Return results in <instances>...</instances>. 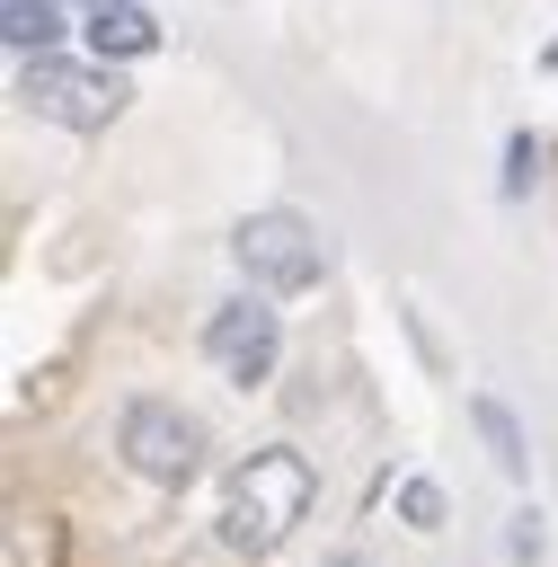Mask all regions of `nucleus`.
Wrapping results in <instances>:
<instances>
[{"instance_id": "1", "label": "nucleus", "mask_w": 558, "mask_h": 567, "mask_svg": "<svg viewBox=\"0 0 558 567\" xmlns=\"http://www.w3.org/2000/svg\"><path fill=\"white\" fill-rule=\"evenodd\" d=\"M310 496H319V478H310V461H301L292 443L248 452V461L230 470V487H221V549H239V558L283 549V532L310 514Z\"/></svg>"}, {"instance_id": "2", "label": "nucleus", "mask_w": 558, "mask_h": 567, "mask_svg": "<svg viewBox=\"0 0 558 567\" xmlns=\"http://www.w3.org/2000/svg\"><path fill=\"white\" fill-rule=\"evenodd\" d=\"M124 80L106 71V62H53V53H35L27 71H18V106L27 115H44V124H71V133H106L115 115H124Z\"/></svg>"}, {"instance_id": "3", "label": "nucleus", "mask_w": 558, "mask_h": 567, "mask_svg": "<svg viewBox=\"0 0 558 567\" xmlns=\"http://www.w3.org/2000/svg\"><path fill=\"white\" fill-rule=\"evenodd\" d=\"M230 257H239V275H248L257 292H310V284L328 275V239H319L301 213H283V204L248 213V221L230 230Z\"/></svg>"}, {"instance_id": "4", "label": "nucleus", "mask_w": 558, "mask_h": 567, "mask_svg": "<svg viewBox=\"0 0 558 567\" xmlns=\"http://www.w3.org/2000/svg\"><path fill=\"white\" fill-rule=\"evenodd\" d=\"M115 452L133 461V478H151V487H186V478L204 470V425H195L186 408H168V399H133L124 425H115Z\"/></svg>"}, {"instance_id": "5", "label": "nucleus", "mask_w": 558, "mask_h": 567, "mask_svg": "<svg viewBox=\"0 0 558 567\" xmlns=\"http://www.w3.org/2000/svg\"><path fill=\"white\" fill-rule=\"evenodd\" d=\"M275 354H283V319L266 310V292H230L213 319H204V363L221 372V381H266L275 372Z\"/></svg>"}, {"instance_id": "6", "label": "nucleus", "mask_w": 558, "mask_h": 567, "mask_svg": "<svg viewBox=\"0 0 558 567\" xmlns=\"http://www.w3.org/2000/svg\"><path fill=\"white\" fill-rule=\"evenodd\" d=\"M80 35L97 53H151L159 44V18L142 0H80Z\"/></svg>"}, {"instance_id": "7", "label": "nucleus", "mask_w": 558, "mask_h": 567, "mask_svg": "<svg viewBox=\"0 0 558 567\" xmlns=\"http://www.w3.org/2000/svg\"><path fill=\"white\" fill-rule=\"evenodd\" d=\"M71 18H80V0H0V35H9L27 62H35V53H44Z\"/></svg>"}, {"instance_id": "8", "label": "nucleus", "mask_w": 558, "mask_h": 567, "mask_svg": "<svg viewBox=\"0 0 558 567\" xmlns=\"http://www.w3.org/2000/svg\"><path fill=\"white\" fill-rule=\"evenodd\" d=\"M469 416H478V434H487L496 470H505V478H523V461H531V452H523V425H514V408H505V399H469Z\"/></svg>"}, {"instance_id": "9", "label": "nucleus", "mask_w": 558, "mask_h": 567, "mask_svg": "<svg viewBox=\"0 0 558 567\" xmlns=\"http://www.w3.org/2000/svg\"><path fill=\"white\" fill-rule=\"evenodd\" d=\"M399 514H407L416 532H434V523H443V487H434V478H407V487H399Z\"/></svg>"}, {"instance_id": "10", "label": "nucleus", "mask_w": 558, "mask_h": 567, "mask_svg": "<svg viewBox=\"0 0 558 567\" xmlns=\"http://www.w3.org/2000/svg\"><path fill=\"white\" fill-rule=\"evenodd\" d=\"M531 168H540V142H531V133H514V142H505V195H523V186H531Z\"/></svg>"}, {"instance_id": "11", "label": "nucleus", "mask_w": 558, "mask_h": 567, "mask_svg": "<svg viewBox=\"0 0 558 567\" xmlns=\"http://www.w3.org/2000/svg\"><path fill=\"white\" fill-rule=\"evenodd\" d=\"M514 558H540V514H514Z\"/></svg>"}, {"instance_id": "12", "label": "nucleus", "mask_w": 558, "mask_h": 567, "mask_svg": "<svg viewBox=\"0 0 558 567\" xmlns=\"http://www.w3.org/2000/svg\"><path fill=\"white\" fill-rule=\"evenodd\" d=\"M319 567H372V558H354V549H337V558H319Z\"/></svg>"}, {"instance_id": "13", "label": "nucleus", "mask_w": 558, "mask_h": 567, "mask_svg": "<svg viewBox=\"0 0 558 567\" xmlns=\"http://www.w3.org/2000/svg\"><path fill=\"white\" fill-rule=\"evenodd\" d=\"M549 71H558V44H549Z\"/></svg>"}]
</instances>
